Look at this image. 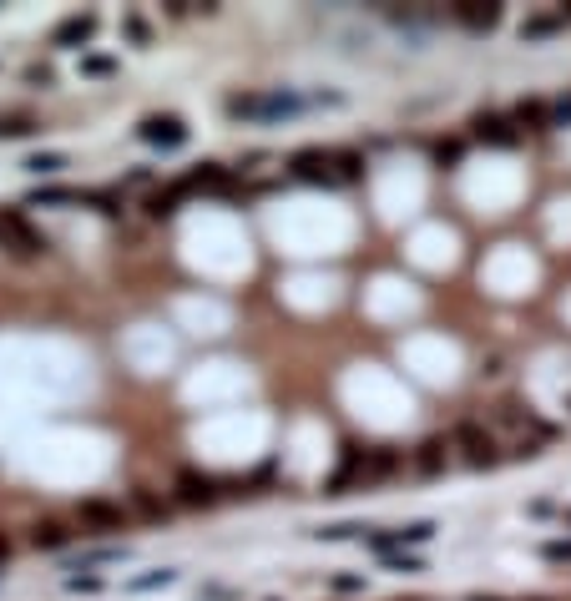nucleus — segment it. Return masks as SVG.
Masks as SVG:
<instances>
[{"mask_svg": "<svg viewBox=\"0 0 571 601\" xmlns=\"http://www.w3.org/2000/svg\"><path fill=\"white\" fill-rule=\"evenodd\" d=\"M308 101L294 97V91H264V97H243V91H233L228 101H223V111H228L233 121H268V117H294V111H304Z\"/></svg>", "mask_w": 571, "mask_h": 601, "instance_id": "1", "label": "nucleus"}, {"mask_svg": "<svg viewBox=\"0 0 571 601\" xmlns=\"http://www.w3.org/2000/svg\"><path fill=\"white\" fill-rule=\"evenodd\" d=\"M455 445L465 450V460H471L475 471L501 465V445H495V435L481 425V420H461V425H455Z\"/></svg>", "mask_w": 571, "mask_h": 601, "instance_id": "2", "label": "nucleus"}, {"mask_svg": "<svg viewBox=\"0 0 571 601\" xmlns=\"http://www.w3.org/2000/svg\"><path fill=\"white\" fill-rule=\"evenodd\" d=\"M435 536V521H410L400 525V531H364V546L374 551V556H395L400 546H420V541Z\"/></svg>", "mask_w": 571, "mask_h": 601, "instance_id": "3", "label": "nucleus"}, {"mask_svg": "<svg viewBox=\"0 0 571 601\" xmlns=\"http://www.w3.org/2000/svg\"><path fill=\"white\" fill-rule=\"evenodd\" d=\"M0 243L11 253H21V258H31V253H46V233H36L31 223L21 218V212H0Z\"/></svg>", "mask_w": 571, "mask_h": 601, "instance_id": "4", "label": "nucleus"}, {"mask_svg": "<svg viewBox=\"0 0 571 601\" xmlns=\"http://www.w3.org/2000/svg\"><path fill=\"white\" fill-rule=\"evenodd\" d=\"M471 137H475V142H485V147H516L521 142L516 121H511V117H495V111H481V117L471 121Z\"/></svg>", "mask_w": 571, "mask_h": 601, "instance_id": "5", "label": "nucleus"}, {"mask_svg": "<svg viewBox=\"0 0 571 601\" xmlns=\"http://www.w3.org/2000/svg\"><path fill=\"white\" fill-rule=\"evenodd\" d=\"M218 475H202V471H182L177 475V501L182 505H213L218 501Z\"/></svg>", "mask_w": 571, "mask_h": 601, "instance_id": "6", "label": "nucleus"}, {"mask_svg": "<svg viewBox=\"0 0 571 601\" xmlns=\"http://www.w3.org/2000/svg\"><path fill=\"white\" fill-rule=\"evenodd\" d=\"M137 137L152 147H182L187 142V121L182 117H147L142 127H137Z\"/></svg>", "mask_w": 571, "mask_h": 601, "instance_id": "7", "label": "nucleus"}, {"mask_svg": "<svg viewBox=\"0 0 571 601\" xmlns=\"http://www.w3.org/2000/svg\"><path fill=\"white\" fill-rule=\"evenodd\" d=\"M77 515H81V525H91V531H121V525H127V511H121L117 501H81Z\"/></svg>", "mask_w": 571, "mask_h": 601, "instance_id": "8", "label": "nucleus"}, {"mask_svg": "<svg viewBox=\"0 0 571 601\" xmlns=\"http://www.w3.org/2000/svg\"><path fill=\"white\" fill-rule=\"evenodd\" d=\"M451 16L465 31H495V26H501V5H491V0H461Z\"/></svg>", "mask_w": 571, "mask_h": 601, "instance_id": "9", "label": "nucleus"}, {"mask_svg": "<svg viewBox=\"0 0 571 601\" xmlns=\"http://www.w3.org/2000/svg\"><path fill=\"white\" fill-rule=\"evenodd\" d=\"M288 167H294L298 182H324V187L334 182V172H329V152H294V162H288Z\"/></svg>", "mask_w": 571, "mask_h": 601, "instance_id": "10", "label": "nucleus"}, {"mask_svg": "<svg viewBox=\"0 0 571 601\" xmlns=\"http://www.w3.org/2000/svg\"><path fill=\"white\" fill-rule=\"evenodd\" d=\"M91 36H97V16H71V21H61L51 31L56 46H87Z\"/></svg>", "mask_w": 571, "mask_h": 601, "instance_id": "11", "label": "nucleus"}, {"mask_svg": "<svg viewBox=\"0 0 571 601\" xmlns=\"http://www.w3.org/2000/svg\"><path fill=\"white\" fill-rule=\"evenodd\" d=\"M223 182H228V172H223L218 162H198L177 187H182V192H213V187H223Z\"/></svg>", "mask_w": 571, "mask_h": 601, "instance_id": "12", "label": "nucleus"}, {"mask_svg": "<svg viewBox=\"0 0 571 601\" xmlns=\"http://www.w3.org/2000/svg\"><path fill=\"white\" fill-rule=\"evenodd\" d=\"M354 475H364V450H349V455L339 460V471L329 475L324 495H344V491H349V481H354Z\"/></svg>", "mask_w": 571, "mask_h": 601, "instance_id": "13", "label": "nucleus"}, {"mask_svg": "<svg viewBox=\"0 0 571 601\" xmlns=\"http://www.w3.org/2000/svg\"><path fill=\"white\" fill-rule=\"evenodd\" d=\"M67 541H71V531H67L61 521H36V525H31V546H36V551H61Z\"/></svg>", "mask_w": 571, "mask_h": 601, "instance_id": "14", "label": "nucleus"}, {"mask_svg": "<svg viewBox=\"0 0 571 601\" xmlns=\"http://www.w3.org/2000/svg\"><path fill=\"white\" fill-rule=\"evenodd\" d=\"M511 121H516V131L521 127H526V131H546L551 127V107L531 97V101H521V107H516V117H511Z\"/></svg>", "mask_w": 571, "mask_h": 601, "instance_id": "15", "label": "nucleus"}, {"mask_svg": "<svg viewBox=\"0 0 571 601\" xmlns=\"http://www.w3.org/2000/svg\"><path fill=\"white\" fill-rule=\"evenodd\" d=\"M400 465H405V455H400L395 445H379V450L364 455V475H395Z\"/></svg>", "mask_w": 571, "mask_h": 601, "instance_id": "16", "label": "nucleus"}, {"mask_svg": "<svg viewBox=\"0 0 571 601\" xmlns=\"http://www.w3.org/2000/svg\"><path fill=\"white\" fill-rule=\"evenodd\" d=\"M182 187H167V192H152V197H147V218H172V212H177V202H182Z\"/></svg>", "mask_w": 571, "mask_h": 601, "instance_id": "17", "label": "nucleus"}, {"mask_svg": "<svg viewBox=\"0 0 571 601\" xmlns=\"http://www.w3.org/2000/svg\"><path fill=\"white\" fill-rule=\"evenodd\" d=\"M440 465H445V440H425L420 445V455H415V471H425V475H440Z\"/></svg>", "mask_w": 571, "mask_h": 601, "instance_id": "18", "label": "nucleus"}, {"mask_svg": "<svg viewBox=\"0 0 571 601\" xmlns=\"http://www.w3.org/2000/svg\"><path fill=\"white\" fill-rule=\"evenodd\" d=\"M26 172H36V177H51V172H61V167H67V157L61 152H36V157H26Z\"/></svg>", "mask_w": 571, "mask_h": 601, "instance_id": "19", "label": "nucleus"}, {"mask_svg": "<svg viewBox=\"0 0 571 601\" xmlns=\"http://www.w3.org/2000/svg\"><path fill=\"white\" fill-rule=\"evenodd\" d=\"M31 202H36V208H41V202H46V208H56V202H81V192H71V187H36Z\"/></svg>", "mask_w": 571, "mask_h": 601, "instance_id": "20", "label": "nucleus"}, {"mask_svg": "<svg viewBox=\"0 0 571 601\" xmlns=\"http://www.w3.org/2000/svg\"><path fill=\"white\" fill-rule=\"evenodd\" d=\"M561 26V16H531L526 26H521V41H541V36H551Z\"/></svg>", "mask_w": 571, "mask_h": 601, "instance_id": "21", "label": "nucleus"}, {"mask_svg": "<svg viewBox=\"0 0 571 601\" xmlns=\"http://www.w3.org/2000/svg\"><path fill=\"white\" fill-rule=\"evenodd\" d=\"M177 581V571H147V576H137V581H127V591H152V586H172Z\"/></svg>", "mask_w": 571, "mask_h": 601, "instance_id": "22", "label": "nucleus"}, {"mask_svg": "<svg viewBox=\"0 0 571 601\" xmlns=\"http://www.w3.org/2000/svg\"><path fill=\"white\" fill-rule=\"evenodd\" d=\"M31 131H36L31 117H5V121H0V142H11V137H31Z\"/></svg>", "mask_w": 571, "mask_h": 601, "instance_id": "23", "label": "nucleus"}, {"mask_svg": "<svg viewBox=\"0 0 571 601\" xmlns=\"http://www.w3.org/2000/svg\"><path fill=\"white\" fill-rule=\"evenodd\" d=\"M465 157V142H435V162L440 167H455Z\"/></svg>", "mask_w": 571, "mask_h": 601, "instance_id": "24", "label": "nucleus"}, {"mask_svg": "<svg viewBox=\"0 0 571 601\" xmlns=\"http://www.w3.org/2000/svg\"><path fill=\"white\" fill-rule=\"evenodd\" d=\"M385 566L400 571V576H415V571H425V561H415V556H385Z\"/></svg>", "mask_w": 571, "mask_h": 601, "instance_id": "25", "label": "nucleus"}, {"mask_svg": "<svg viewBox=\"0 0 571 601\" xmlns=\"http://www.w3.org/2000/svg\"><path fill=\"white\" fill-rule=\"evenodd\" d=\"M51 81H56L51 66H26V87H51Z\"/></svg>", "mask_w": 571, "mask_h": 601, "instance_id": "26", "label": "nucleus"}, {"mask_svg": "<svg viewBox=\"0 0 571 601\" xmlns=\"http://www.w3.org/2000/svg\"><path fill=\"white\" fill-rule=\"evenodd\" d=\"M137 511L142 515H167V505L157 501V495H147V491H137Z\"/></svg>", "mask_w": 571, "mask_h": 601, "instance_id": "27", "label": "nucleus"}, {"mask_svg": "<svg viewBox=\"0 0 571 601\" xmlns=\"http://www.w3.org/2000/svg\"><path fill=\"white\" fill-rule=\"evenodd\" d=\"M541 556H546V561H571V541H546Z\"/></svg>", "mask_w": 571, "mask_h": 601, "instance_id": "28", "label": "nucleus"}, {"mask_svg": "<svg viewBox=\"0 0 571 601\" xmlns=\"http://www.w3.org/2000/svg\"><path fill=\"white\" fill-rule=\"evenodd\" d=\"M67 586L71 591H101L107 581H101V576H67Z\"/></svg>", "mask_w": 571, "mask_h": 601, "instance_id": "29", "label": "nucleus"}, {"mask_svg": "<svg viewBox=\"0 0 571 601\" xmlns=\"http://www.w3.org/2000/svg\"><path fill=\"white\" fill-rule=\"evenodd\" d=\"M81 71H91V77H107L111 61H107V56H91V61H81Z\"/></svg>", "mask_w": 571, "mask_h": 601, "instance_id": "30", "label": "nucleus"}, {"mask_svg": "<svg viewBox=\"0 0 571 601\" xmlns=\"http://www.w3.org/2000/svg\"><path fill=\"white\" fill-rule=\"evenodd\" d=\"M329 586H334V591H364V576H334Z\"/></svg>", "mask_w": 571, "mask_h": 601, "instance_id": "31", "label": "nucleus"}, {"mask_svg": "<svg viewBox=\"0 0 571 601\" xmlns=\"http://www.w3.org/2000/svg\"><path fill=\"white\" fill-rule=\"evenodd\" d=\"M11 556V541H5V531H0V561Z\"/></svg>", "mask_w": 571, "mask_h": 601, "instance_id": "32", "label": "nucleus"}, {"mask_svg": "<svg viewBox=\"0 0 571 601\" xmlns=\"http://www.w3.org/2000/svg\"><path fill=\"white\" fill-rule=\"evenodd\" d=\"M471 601H495V596H471Z\"/></svg>", "mask_w": 571, "mask_h": 601, "instance_id": "33", "label": "nucleus"}, {"mask_svg": "<svg viewBox=\"0 0 571 601\" xmlns=\"http://www.w3.org/2000/svg\"><path fill=\"white\" fill-rule=\"evenodd\" d=\"M566 515H571V511H566Z\"/></svg>", "mask_w": 571, "mask_h": 601, "instance_id": "34", "label": "nucleus"}]
</instances>
